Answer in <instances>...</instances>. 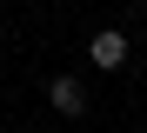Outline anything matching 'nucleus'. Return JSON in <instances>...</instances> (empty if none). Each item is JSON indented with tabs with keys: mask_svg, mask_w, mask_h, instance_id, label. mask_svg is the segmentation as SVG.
Masks as SVG:
<instances>
[{
	"mask_svg": "<svg viewBox=\"0 0 147 133\" xmlns=\"http://www.w3.org/2000/svg\"><path fill=\"white\" fill-rule=\"evenodd\" d=\"M87 53H94V67H120V60H127V33H120V27H100V33H94L87 40Z\"/></svg>",
	"mask_w": 147,
	"mask_h": 133,
	"instance_id": "obj_1",
	"label": "nucleus"
},
{
	"mask_svg": "<svg viewBox=\"0 0 147 133\" xmlns=\"http://www.w3.org/2000/svg\"><path fill=\"white\" fill-rule=\"evenodd\" d=\"M47 100H54V113H67V120L87 113V93H80V80H74V73H60L54 87H47Z\"/></svg>",
	"mask_w": 147,
	"mask_h": 133,
	"instance_id": "obj_2",
	"label": "nucleus"
}]
</instances>
